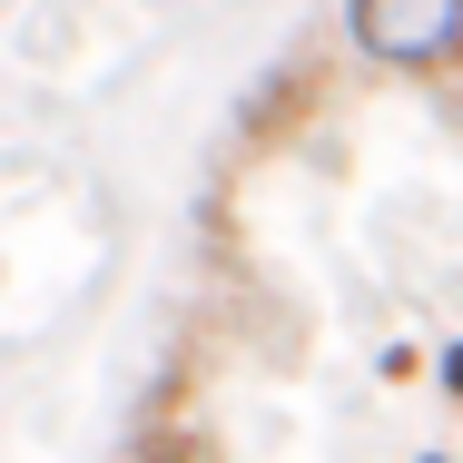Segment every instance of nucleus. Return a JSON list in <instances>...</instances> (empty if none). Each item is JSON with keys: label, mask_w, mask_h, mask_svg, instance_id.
<instances>
[{"label": "nucleus", "mask_w": 463, "mask_h": 463, "mask_svg": "<svg viewBox=\"0 0 463 463\" xmlns=\"http://www.w3.org/2000/svg\"><path fill=\"white\" fill-rule=\"evenodd\" d=\"M424 463H444V454H424Z\"/></svg>", "instance_id": "obj_3"}, {"label": "nucleus", "mask_w": 463, "mask_h": 463, "mask_svg": "<svg viewBox=\"0 0 463 463\" xmlns=\"http://www.w3.org/2000/svg\"><path fill=\"white\" fill-rule=\"evenodd\" d=\"M345 40L365 50L374 70H454L463 60V0H345Z\"/></svg>", "instance_id": "obj_1"}, {"label": "nucleus", "mask_w": 463, "mask_h": 463, "mask_svg": "<svg viewBox=\"0 0 463 463\" xmlns=\"http://www.w3.org/2000/svg\"><path fill=\"white\" fill-rule=\"evenodd\" d=\"M434 365H444V394H454V404H463V345H444Z\"/></svg>", "instance_id": "obj_2"}]
</instances>
